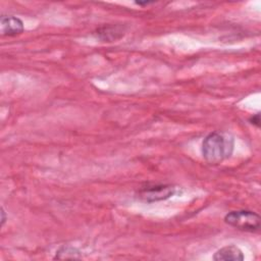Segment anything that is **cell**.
<instances>
[{
	"mask_svg": "<svg viewBox=\"0 0 261 261\" xmlns=\"http://www.w3.org/2000/svg\"><path fill=\"white\" fill-rule=\"evenodd\" d=\"M233 138L226 134L214 132L205 137L202 142V155L204 159L217 164L230 157L233 151Z\"/></svg>",
	"mask_w": 261,
	"mask_h": 261,
	"instance_id": "obj_1",
	"label": "cell"
},
{
	"mask_svg": "<svg viewBox=\"0 0 261 261\" xmlns=\"http://www.w3.org/2000/svg\"><path fill=\"white\" fill-rule=\"evenodd\" d=\"M224 221L229 225L247 231H253L260 227V217L250 210H237L227 213Z\"/></svg>",
	"mask_w": 261,
	"mask_h": 261,
	"instance_id": "obj_2",
	"label": "cell"
},
{
	"mask_svg": "<svg viewBox=\"0 0 261 261\" xmlns=\"http://www.w3.org/2000/svg\"><path fill=\"white\" fill-rule=\"evenodd\" d=\"M176 188L171 185H152L142 188L138 197L145 202H156L170 198L175 193Z\"/></svg>",
	"mask_w": 261,
	"mask_h": 261,
	"instance_id": "obj_3",
	"label": "cell"
},
{
	"mask_svg": "<svg viewBox=\"0 0 261 261\" xmlns=\"http://www.w3.org/2000/svg\"><path fill=\"white\" fill-rule=\"evenodd\" d=\"M23 31V22L12 15H2L0 18V32L3 36H15Z\"/></svg>",
	"mask_w": 261,
	"mask_h": 261,
	"instance_id": "obj_4",
	"label": "cell"
},
{
	"mask_svg": "<svg viewBox=\"0 0 261 261\" xmlns=\"http://www.w3.org/2000/svg\"><path fill=\"white\" fill-rule=\"evenodd\" d=\"M124 28L122 25H104L96 31V36L102 41L112 42L115 41L124 35Z\"/></svg>",
	"mask_w": 261,
	"mask_h": 261,
	"instance_id": "obj_5",
	"label": "cell"
},
{
	"mask_svg": "<svg viewBox=\"0 0 261 261\" xmlns=\"http://www.w3.org/2000/svg\"><path fill=\"white\" fill-rule=\"evenodd\" d=\"M216 261H239L244 260L243 252L236 246H226L217 250L213 256Z\"/></svg>",
	"mask_w": 261,
	"mask_h": 261,
	"instance_id": "obj_6",
	"label": "cell"
},
{
	"mask_svg": "<svg viewBox=\"0 0 261 261\" xmlns=\"http://www.w3.org/2000/svg\"><path fill=\"white\" fill-rule=\"evenodd\" d=\"M249 120H250V122H251L252 124H254V125H256L257 127H259V125H260V114H259V113L254 114L253 116L250 117Z\"/></svg>",
	"mask_w": 261,
	"mask_h": 261,
	"instance_id": "obj_7",
	"label": "cell"
},
{
	"mask_svg": "<svg viewBox=\"0 0 261 261\" xmlns=\"http://www.w3.org/2000/svg\"><path fill=\"white\" fill-rule=\"evenodd\" d=\"M5 220H6V214H5V211H4L3 207H2V208H1V225L4 224Z\"/></svg>",
	"mask_w": 261,
	"mask_h": 261,
	"instance_id": "obj_8",
	"label": "cell"
}]
</instances>
